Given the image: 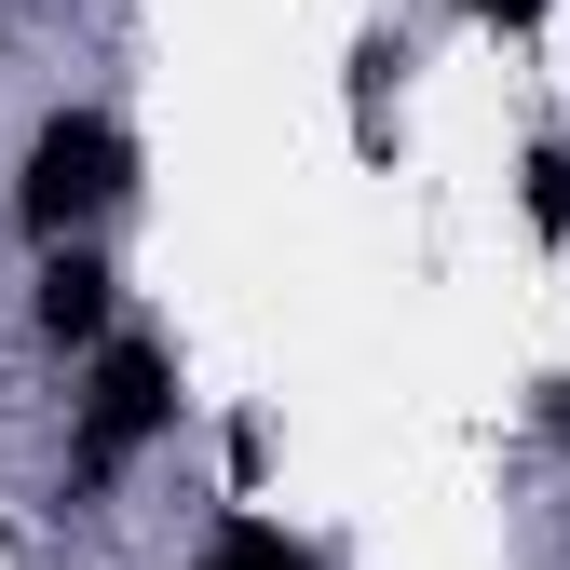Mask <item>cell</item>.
I'll return each mask as SVG.
<instances>
[{
  "instance_id": "5b68a950",
  "label": "cell",
  "mask_w": 570,
  "mask_h": 570,
  "mask_svg": "<svg viewBox=\"0 0 570 570\" xmlns=\"http://www.w3.org/2000/svg\"><path fill=\"white\" fill-rule=\"evenodd\" d=\"M530 218H543V232H570V150H543V164H530Z\"/></svg>"
},
{
  "instance_id": "52a82bcc",
  "label": "cell",
  "mask_w": 570,
  "mask_h": 570,
  "mask_svg": "<svg viewBox=\"0 0 570 570\" xmlns=\"http://www.w3.org/2000/svg\"><path fill=\"white\" fill-rule=\"evenodd\" d=\"M204 570H232V557H218V543H204Z\"/></svg>"
},
{
  "instance_id": "6da1fadb",
  "label": "cell",
  "mask_w": 570,
  "mask_h": 570,
  "mask_svg": "<svg viewBox=\"0 0 570 570\" xmlns=\"http://www.w3.org/2000/svg\"><path fill=\"white\" fill-rule=\"evenodd\" d=\"M122 177H136V150H122V122L109 109H55L41 136H28V177H14V218L41 232V245H82L109 204H122Z\"/></svg>"
},
{
  "instance_id": "277c9868",
  "label": "cell",
  "mask_w": 570,
  "mask_h": 570,
  "mask_svg": "<svg viewBox=\"0 0 570 570\" xmlns=\"http://www.w3.org/2000/svg\"><path fill=\"white\" fill-rule=\"evenodd\" d=\"M218 557H232V570H313V543H285L272 517H232V530H218Z\"/></svg>"
},
{
  "instance_id": "7a4b0ae2",
  "label": "cell",
  "mask_w": 570,
  "mask_h": 570,
  "mask_svg": "<svg viewBox=\"0 0 570 570\" xmlns=\"http://www.w3.org/2000/svg\"><path fill=\"white\" fill-rule=\"evenodd\" d=\"M177 421V353L164 340H96V381H82V435H68V475L109 489L136 449Z\"/></svg>"
},
{
  "instance_id": "8992f818",
  "label": "cell",
  "mask_w": 570,
  "mask_h": 570,
  "mask_svg": "<svg viewBox=\"0 0 570 570\" xmlns=\"http://www.w3.org/2000/svg\"><path fill=\"white\" fill-rule=\"evenodd\" d=\"M462 14H475V28H530L543 0H462Z\"/></svg>"
},
{
  "instance_id": "3957f363",
  "label": "cell",
  "mask_w": 570,
  "mask_h": 570,
  "mask_svg": "<svg viewBox=\"0 0 570 570\" xmlns=\"http://www.w3.org/2000/svg\"><path fill=\"white\" fill-rule=\"evenodd\" d=\"M28 326H41L55 353H96V340H109V258H96V245H41Z\"/></svg>"
}]
</instances>
